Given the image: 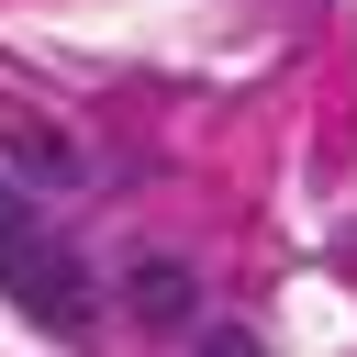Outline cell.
Returning a JSON list of instances; mask_svg holds the SVG:
<instances>
[{"label": "cell", "mask_w": 357, "mask_h": 357, "mask_svg": "<svg viewBox=\"0 0 357 357\" xmlns=\"http://www.w3.org/2000/svg\"><path fill=\"white\" fill-rule=\"evenodd\" d=\"M123 301H134L145 324H190V312H201V279H190V257H134Z\"/></svg>", "instance_id": "obj_1"}, {"label": "cell", "mask_w": 357, "mask_h": 357, "mask_svg": "<svg viewBox=\"0 0 357 357\" xmlns=\"http://www.w3.org/2000/svg\"><path fill=\"white\" fill-rule=\"evenodd\" d=\"M11 167H22L33 190H78V145L45 134V123H11Z\"/></svg>", "instance_id": "obj_2"}, {"label": "cell", "mask_w": 357, "mask_h": 357, "mask_svg": "<svg viewBox=\"0 0 357 357\" xmlns=\"http://www.w3.org/2000/svg\"><path fill=\"white\" fill-rule=\"evenodd\" d=\"M0 245H33V212H22V190H0Z\"/></svg>", "instance_id": "obj_3"}, {"label": "cell", "mask_w": 357, "mask_h": 357, "mask_svg": "<svg viewBox=\"0 0 357 357\" xmlns=\"http://www.w3.org/2000/svg\"><path fill=\"white\" fill-rule=\"evenodd\" d=\"M201 357H268V346H257L245 324H223V335H201Z\"/></svg>", "instance_id": "obj_4"}]
</instances>
